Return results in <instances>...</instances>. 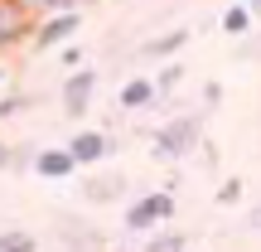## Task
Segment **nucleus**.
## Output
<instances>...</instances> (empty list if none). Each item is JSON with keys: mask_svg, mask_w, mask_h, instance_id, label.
I'll return each instance as SVG.
<instances>
[{"mask_svg": "<svg viewBox=\"0 0 261 252\" xmlns=\"http://www.w3.org/2000/svg\"><path fill=\"white\" fill-rule=\"evenodd\" d=\"M194 150H203V112L174 117V122H165L150 136V155H155L160 165H179V160H189Z\"/></svg>", "mask_w": 261, "mask_h": 252, "instance_id": "f257e3e1", "label": "nucleus"}, {"mask_svg": "<svg viewBox=\"0 0 261 252\" xmlns=\"http://www.w3.org/2000/svg\"><path fill=\"white\" fill-rule=\"evenodd\" d=\"M169 218H174V194L155 189V194H140L136 204H126V233H155Z\"/></svg>", "mask_w": 261, "mask_h": 252, "instance_id": "f03ea898", "label": "nucleus"}, {"mask_svg": "<svg viewBox=\"0 0 261 252\" xmlns=\"http://www.w3.org/2000/svg\"><path fill=\"white\" fill-rule=\"evenodd\" d=\"M92 93H97V68H68V83L58 87V102H63V117L68 122H83L87 107H92Z\"/></svg>", "mask_w": 261, "mask_h": 252, "instance_id": "7ed1b4c3", "label": "nucleus"}, {"mask_svg": "<svg viewBox=\"0 0 261 252\" xmlns=\"http://www.w3.org/2000/svg\"><path fill=\"white\" fill-rule=\"evenodd\" d=\"M77 25H83V10H58V15H44L34 25V39H29V44L39 49V54H44V49H63L68 39H77Z\"/></svg>", "mask_w": 261, "mask_h": 252, "instance_id": "20e7f679", "label": "nucleus"}, {"mask_svg": "<svg viewBox=\"0 0 261 252\" xmlns=\"http://www.w3.org/2000/svg\"><path fill=\"white\" fill-rule=\"evenodd\" d=\"M34 25H39V15L24 0H0V54L24 44V39H34Z\"/></svg>", "mask_w": 261, "mask_h": 252, "instance_id": "39448f33", "label": "nucleus"}, {"mask_svg": "<svg viewBox=\"0 0 261 252\" xmlns=\"http://www.w3.org/2000/svg\"><path fill=\"white\" fill-rule=\"evenodd\" d=\"M58 238H63L68 252H102V243H107V233L97 223L73 218V214H58Z\"/></svg>", "mask_w": 261, "mask_h": 252, "instance_id": "423d86ee", "label": "nucleus"}, {"mask_svg": "<svg viewBox=\"0 0 261 252\" xmlns=\"http://www.w3.org/2000/svg\"><path fill=\"white\" fill-rule=\"evenodd\" d=\"M34 170L39 179H68L77 170V155L68 146H48V150H34Z\"/></svg>", "mask_w": 261, "mask_h": 252, "instance_id": "0eeeda50", "label": "nucleus"}, {"mask_svg": "<svg viewBox=\"0 0 261 252\" xmlns=\"http://www.w3.org/2000/svg\"><path fill=\"white\" fill-rule=\"evenodd\" d=\"M68 150L77 155V165H97V160L112 155V136H102V131H77V136L68 141Z\"/></svg>", "mask_w": 261, "mask_h": 252, "instance_id": "6e6552de", "label": "nucleus"}, {"mask_svg": "<svg viewBox=\"0 0 261 252\" xmlns=\"http://www.w3.org/2000/svg\"><path fill=\"white\" fill-rule=\"evenodd\" d=\"M116 102H121L126 112H145V107L160 102V83H155V78H130L121 93H116Z\"/></svg>", "mask_w": 261, "mask_h": 252, "instance_id": "1a4fd4ad", "label": "nucleus"}, {"mask_svg": "<svg viewBox=\"0 0 261 252\" xmlns=\"http://www.w3.org/2000/svg\"><path fill=\"white\" fill-rule=\"evenodd\" d=\"M126 194V175H87L83 179V199L87 204H116Z\"/></svg>", "mask_w": 261, "mask_h": 252, "instance_id": "9d476101", "label": "nucleus"}, {"mask_svg": "<svg viewBox=\"0 0 261 252\" xmlns=\"http://www.w3.org/2000/svg\"><path fill=\"white\" fill-rule=\"evenodd\" d=\"M184 44H189V29H184V25H174V29H165V34L145 39V44H140V58H174Z\"/></svg>", "mask_w": 261, "mask_h": 252, "instance_id": "9b49d317", "label": "nucleus"}, {"mask_svg": "<svg viewBox=\"0 0 261 252\" xmlns=\"http://www.w3.org/2000/svg\"><path fill=\"white\" fill-rule=\"evenodd\" d=\"M252 19H256V10H252V5H227L223 15H218V25H223V34L242 39L247 29H252Z\"/></svg>", "mask_w": 261, "mask_h": 252, "instance_id": "f8f14e48", "label": "nucleus"}, {"mask_svg": "<svg viewBox=\"0 0 261 252\" xmlns=\"http://www.w3.org/2000/svg\"><path fill=\"white\" fill-rule=\"evenodd\" d=\"M0 252H39V238L29 228H5L0 233Z\"/></svg>", "mask_w": 261, "mask_h": 252, "instance_id": "ddd939ff", "label": "nucleus"}, {"mask_svg": "<svg viewBox=\"0 0 261 252\" xmlns=\"http://www.w3.org/2000/svg\"><path fill=\"white\" fill-rule=\"evenodd\" d=\"M140 252H189V238L184 233H150V243H140Z\"/></svg>", "mask_w": 261, "mask_h": 252, "instance_id": "4468645a", "label": "nucleus"}, {"mask_svg": "<svg viewBox=\"0 0 261 252\" xmlns=\"http://www.w3.org/2000/svg\"><path fill=\"white\" fill-rule=\"evenodd\" d=\"M218 204H223V209H232V204H242V179H223V185H218Z\"/></svg>", "mask_w": 261, "mask_h": 252, "instance_id": "2eb2a0df", "label": "nucleus"}, {"mask_svg": "<svg viewBox=\"0 0 261 252\" xmlns=\"http://www.w3.org/2000/svg\"><path fill=\"white\" fill-rule=\"evenodd\" d=\"M179 78H184V68H179V63H174V58H165V68H160V78H155V83H160V97H165V93H169V87H174V83H179Z\"/></svg>", "mask_w": 261, "mask_h": 252, "instance_id": "dca6fc26", "label": "nucleus"}, {"mask_svg": "<svg viewBox=\"0 0 261 252\" xmlns=\"http://www.w3.org/2000/svg\"><path fill=\"white\" fill-rule=\"evenodd\" d=\"M58 63H63V68H83V49H77L73 39H68V44L58 49Z\"/></svg>", "mask_w": 261, "mask_h": 252, "instance_id": "f3484780", "label": "nucleus"}, {"mask_svg": "<svg viewBox=\"0 0 261 252\" xmlns=\"http://www.w3.org/2000/svg\"><path fill=\"white\" fill-rule=\"evenodd\" d=\"M29 107V97H5V102H0V117H15V112H24Z\"/></svg>", "mask_w": 261, "mask_h": 252, "instance_id": "a211bd4d", "label": "nucleus"}, {"mask_svg": "<svg viewBox=\"0 0 261 252\" xmlns=\"http://www.w3.org/2000/svg\"><path fill=\"white\" fill-rule=\"evenodd\" d=\"M218 97H223V93H218V83H208L203 87V107H218Z\"/></svg>", "mask_w": 261, "mask_h": 252, "instance_id": "6ab92c4d", "label": "nucleus"}, {"mask_svg": "<svg viewBox=\"0 0 261 252\" xmlns=\"http://www.w3.org/2000/svg\"><path fill=\"white\" fill-rule=\"evenodd\" d=\"M247 228H256V233H261V204L247 209Z\"/></svg>", "mask_w": 261, "mask_h": 252, "instance_id": "aec40b11", "label": "nucleus"}, {"mask_svg": "<svg viewBox=\"0 0 261 252\" xmlns=\"http://www.w3.org/2000/svg\"><path fill=\"white\" fill-rule=\"evenodd\" d=\"M10 160H15V150H10L5 141H0V170H15V165H10Z\"/></svg>", "mask_w": 261, "mask_h": 252, "instance_id": "412c9836", "label": "nucleus"}, {"mask_svg": "<svg viewBox=\"0 0 261 252\" xmlns=\"http://www.w3.org/2000/svg\"><path fill=\"white\" fill-rule=\"evenodd\" d=\"M247 5H252V10H256V19H261V0H247Z\"/></svg>", "mask_w": 261, "mask_h": 252, "instance_id": "4be33fe9", "label": "nucleus"}, {"mask_svg": "<svg viewBox=\"0 0 261 252\" xmlns=\"http://www.w3.org/2000/svg\"><path fill=\"white\" fill-rule=\"evenodd\" d=\"M0 87H5V68H0Z\"/></svg>", "mask_w": 261, "mask_h": 252, "instance_id": "5701e85b", "label": "nucleus"}, {"mask_svg": "<svg viewBox=\"0 0 261 252\" xmlns=\"http://www.w3.org/2000/svg\"><path fill=\"white\" fill-rule=\"evenodd\" d=\"M77 5H92V0H77Z\"/></svg>", "mask_w": 261, "mask_h": 252, "instance_id": "b1692460", "label": "nucleus"}]
</instances>
